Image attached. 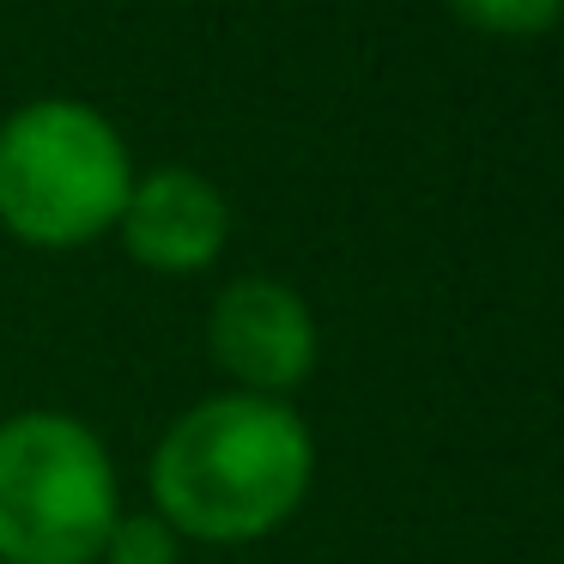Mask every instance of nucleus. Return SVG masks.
I'll use <instances>...</instances> for the list:
<instances>
[{"instance_id": "obj_1", "label": "nucleus", "mask_w": 564, "mask_h": 564, "mask_svg": "<svg viewBox=\"0 0 564 564\" xmlns=\"http://www.w3.org/2000/svg\"><path fill=\"white\" fill-rule=\"evenodd\" d=\"M316 431L292 401L219 389L171 419L147 462V498L183 546H256L304 510Z\"/></svg>"}, {"instance_id": "obj_2", "label": "nucleus", "mask_w": 564, "mask_h": 564, "mask_svg": "<svg viewBox=\"0 0 564 564\" xmlns=\"http://www.w3.org/2000/svg\"><path fill=\"white\" fill-rule=\"evenodd\" d=\"M134 188L128 140L79 98H37L0 122V231L25 249H86Z\"/></svg>"}, {"instance_id": "obj_3", "label": "nucleus", "mask_w": 564, "mask_h": 564, "mask_svg": "<svg viewBox=\"0 0 564 564\" xmlns=\"http://www.w3.org/2000/svg\"><path fill=\"white\" fill-rule=\"evenodd\" d=\"M116 516L122 479L86 419L55 406L0 419V564H98Z\"/></svg>"}, {"instance_id": "obj_4", "label": "nucleus", "mask_w": 564, "mask_h": 564, "mask_svg": "<svg viewBox=\"0 0 564 564\" xmlns=\"http://www.w3.org/2000/svg\"><path fill=\"white\" fill-rule=\"evenodd\" d=\"M207 352L231 377L237 394L285 401V394H297L316 377L322 328L310 316L304 292H292L285 280H268V273H249V280H231L213 297Z\"/></svg>"}, {"instance_id": "obj_5", "label": "nucleus", "mask_w": 564, "mask_h": 564, "mask_svg": "<svg viewBox=\"0 0 564 564\" xmlns=\"http://www.w3.org/2000/svg\"><path fill=\"white\" fill-rule=\"evenodd\" d=\"M128 261L164 280H188L207 273L231 243V207H225L219 183H207L188 164H159V171L134 176L116 219Z\"/></svg>"}, {"instance_id": "obj_6", "label": "nucleus", "mask_w": 564, "mask_h": 564, "mask_svg": "<svg viewBox=\"0 0 564 564\" xmlns=\"http://www.w3.org/2000/svg\"><path fill=\"white\" fill-rule=\"evenodd\" d=\"M98 564H183V534L152 503L147 510H122L98 552Z\"/></svg>"}, {"instance_id": "obj_7", "label": "nucleus", "mask_w": 564, "mask_h": 564, "mask_svg": "<svg viewBox=\"0 0 564 564\" xmlns=\"http://www.w3.org/2000/svg\"><path fill=\"white\" fill-rule=\"evenodd\" d=\"M443 7L486 37H546L564 19V0H443Z\"/></svg>"}]
</instances>
